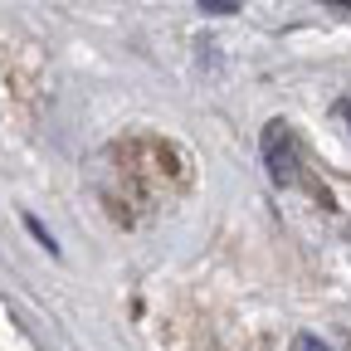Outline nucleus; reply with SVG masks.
Masks as SVG:
<instances>
[{
    "instance_id": "nucleus-1",
    "label": "nucleus",
    "mask_w": 351,
    "mask_h": 351,
    "mask_svg": "<svg viewBox=\"0 0 351 351\" xmlns=\"http://www.w3.org/2000/svg\"><path fill=\"white\" fill-rule=\"evenodd\" d=\"M263 156H269V171H274L278 186H298V156H293V137L283 127L263 132Z\"/></svg>"
},
{
    "instance_id": "nucleus-2",
    "label": "nucleus",
    "mask_w": 351,
    "mask_h": 351,
    "mask_svg": "<svg viewBox=\"0 0 351 351\" xmlns=\"http://www.w3.org/2000/svg\"><path fill=\"white\" fill-rule=\"evenodd\" d=\"M298 351H317V341H302V346H298Z\"/></svg>"
},
{
    "instance_id": "nucleus-3",
    "label": "nucleus",
    "mask_w": 351,
    "mask_h": 351,
    "mask_svg": "<svg viewBox=\"0 0 351 351\" xmlns=\"http://www.w3.org/2000/svg\"><path fill=\"white\" fill-rule=\"evenodd\" d=\"M341 117H346V122H351V108H341Z\"/></svg>"
}]
</instances>
